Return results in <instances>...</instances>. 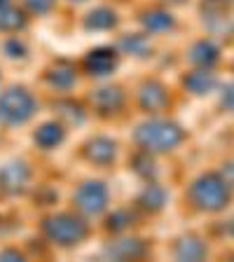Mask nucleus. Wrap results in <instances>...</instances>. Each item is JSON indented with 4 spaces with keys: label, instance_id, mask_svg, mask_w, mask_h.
<instances>
[{
    "label": "nucleus",
    "instance_id": "obj_1",
    "mask_svg": "<svg viewBox=\"0 0 234 262\" xmlns=\"http://www.w3.org/2000/svg\"><path fill=\"white\" fill-rule=\"evenodd\" d=\"M136 141L145 152H166V150H174L183 141V131H180V126L171 124V122L153 120L138 126Z\"/></svg>",
    "mask_w": 234,
    "mask_h": 262
},
{
    "label": "nucleus",
    "instance_id": "obj_2",
    "mask_svg": "<svg viewBox=\"0 0 234 262\" xmlns=\"http://www.w3.org/2000/svg\"><path fill=\"white\" fill-rule=\"evenodd\" d=\"M33 113H35V98L26 89L12 87L0 94V122L22 124V122L31 120Z\"/></svg>",
    "mask_w": 234,
    "mask_h": 262
},
{
    "label": "nucleus",
    "instance_id": "obj_3",
    "mask_svg": "<svg viewBox=\"0 0 234 262\" xmlns=\"http://www.w3.org/2000/svg\"><path fill=\"white\" fill-rule=\"evenodd\" d=\"M192 199H195V204L199 208L220 211L229 202L227 180L218 178V176H204L192 185Z\"/></svg>",
    "mask_w": 234,
    "mask_h": 262
},
{
    "label": "nucleus",
    "instance_id": "obj_4",
    "mask_svg": "<svg viewBox=\"0 0 234 262\" xmlns=\"http://www.w3.org/2000/svg\"><path fill=\"white\" fill-rule=\"evenodd\" d=\"M45 234L59 246H75L87 236V225L75 215L61 213V215H54L45 223Z\"/></svg>",
    "mask_w": 234,
    "mask_h": 262
},
{
    "label": "nucleus",
    "instance_id": "obj_5",
    "mask_svg": "<svg viewBox=\"0 0 234 262\" xmlns=\"http://www.w3.org/2000/svg\"><path fill=\"white\" fill-rule=\"evenodd\" d=\"M75 204L82 213H87V215H96L105 208L108 204V190H105L103 183H98V180H89L80 190L75 192Z\"/></svg>",
    "mask_w": 234,
    "mask_h": 262
},
{
    "label": "nucleus",
    "instance_id": "obj_6",
    "mask_svg": "<svg viewBox=\"0 0 234 262\" xmlns=\"http://www.w3.org/2000/svg\"><path fill=\"white\" fill-rule=\"evenodd\" d=\"M84 66H87V71L92 75H108V73L115 71V66H117V54H115L113 49H94L89 52L87 59H84Z\"/></svg>",
    "mask_w": 234,
    "mask_h": 262
},
{
    "label": "nucleus",
    "instance_id": "obj_7",
    "mask_svg": "<svg viewBox=\"0 0 234 262\" xmlns=\"http://www.w3.org/2000/svg\"><path fill=\"white\" fill-rule=\"evenodd\" d=\"M28 183V169L26 164H7L0 171V187L5 192H19Z\"/></svg>",
    "mask_w": 234,
    "mask_h": 262
},
{
    "label": "nucleus",
    "instance_id": "obj_8",
    "mask_svg": "<svg viewBox=\"0 0 234 262\" xmlns=\"http://www.w3.org/2000/svg\"><path fill=\"white\" fill-rule=\"evenodd\" d=\"M169 103V96H166V89L159 84V82H147L141 89V105L145 110H162L164 105Z\"/></svg>",
    "mask_w": 234,
    "mask_h": 262
},
{
    "label": "nucleus",
    "instance_id": "obj_9",
    "mask_svg": "<svg viewBox=\"0 0 234 262\" xmlns=\"http://www.w3.org/2000/svg\"><path fill=\"white\" fill-rule=\"evenodd\" d=\"M87 157L96 164H108L115 157V143L110 138H94L87 143Z\"/></svg>",
    "mask_w": 234,
    "mask_h": 262
},
{
    "label": "nucleus",
    "instance_id": "obj_10",
    "mask_svg": "<svg viewBox=\"0 0 234 262\" xmlns=\"http://www.w3.org/2000/svg\"><path fill=\"white\" fill-rule=\"evenodd\" d=\"M108 255H113L115 260H131V257H138L143 255V244L138 239H122V241H115L105 248Z\"/></svg>",
    "mask_w": 234,
    "mask_h": 262
},
{
    "label": "nucleus",
    "instance_id": "obj_11",
    "mask_svg": "<svg viewBox=\"0 0 234 262\" xmlns=\"http://www.w3.org/2000/svg\"><path fill=\"white\" fill-rule=\"evenodd\" d=\"M92 101H94V105H96L98 110H103V113H113V110H117L122 105L124 96H122V92L117 87H103V89H98V92L94 94Z\"/></svg>",
    "mask_w": 234,
    "mask_h": 262
},
{
    "label": "nucleus",
    "instance_id": "obj_12",
    "mask_svg": "<svg viewBox=\"0 0 234 262\" xmlns=\"http://www.w3.org/2000/svg\"><path fill=\"white\" fill-rule=\"evenodd\" d=\"M61 141H63V129L59 124H54V122H47V124H42L35 131V143L40 147L49 150V147H56Z\"/></svg>",
    "mask_w": 234,
    "mask_h": 262
},
{
    "label": "nucleus",
    "instance_id": "obj_13",
    "mask_svg": "<svg viewBox=\"0 0 234 262\" xmlns=\"http://www.w3.org/2000/svg\"><path fill=\"white\" fill-rule=\"evenodd\" d=\"M185 84L190 87V92H195V94H206L216 87V77H213V73H208V71H197L187 77Z\"/></svg>",
    "mask_w": 234,
    "mask_h": 262
},
{
    "label": "nucleus",
    "instance_id": "obj_14",
    "mask_svg": "<svg viewBox=\"0 0 234 262\" xmlns=\"http://www.w3.org/2000/svg\"><path fill=\"white\" fill-rule=\"evenodd\" d=\"M115 12H110V10H105V7H98V10H94V12H89V16H87V28H94V31H105V28H113L115 26Z\"/></svg>",
    "mask_w": 234,
    "mask_h": 262
},
{
    "label": "nucleus",
    "instance_id": "obj_15",
    "mask_svg": "<svg viewBox=\"0 0 234 262\" xmlns=\"http://www.w3.org/2000/svg\"><path fill=\"white\" fill-rule=\"evenodd\" d=\"M49 82L59 89H68L75 82V71L68 63H56V68L49 71Z\"/></svg>",
    "mask_w": 234,
    "mask_h": 262
},
{
    "label": "nucleus",
    "instance_id": "obj_16",
    "mask_svg": "<svg viewBox=\"0 0 234 262\" xmlns=\"http://www.w3.org/2000/svg\"><path fill=\"white\" fill-rule=\"evenodd\" d=\"M190 59L199 66H211L213 61L218 59V49L213 47L211 42H197L190 52Z\"/></svg>",
    "mask_w": 234,
    "mask_h": 262
},
{
    "label": "nucleus",
    "instance_id": "obj_17",
    "mask_svg": "<svg viewBox=\"0 0 234 262\" xmlns=\"http://www.w3.org/2000/svg\"><path fill=\"white\" fill-rule=\"evenodd\" d=\"M204 253H206V248H204L202 241H197V239H183L178 244V251H176V255H178L180 260H199V257H204Z\"/></svg>",
    "mask_w": 234,
    "mask_h": 262
},
{
    "label": "nucleus",
    "instance_id": "obj_18",
    "mask_svg": "<svg viewBox=\"0 0 234 262\" xmlns=\"http://www.w3.org/2000/svg\"><path fill=\"white\" fill-rule=\"evenodd\" d=\"M24 14L19 10H14L12 5L7 7H0V28L3 31H16V28H22L24 26Z\"/></svg>",
    "mask_w": 234,
    "mask_h": 262
},
{
    "label": "nucleus",
    "instance_id": "obj_19",
    "mask_svg": "<svg viewBox=\"0 0 234 262\" xmlns=\"http://www.w3.org/2000/svg\"><path fill=\"white\" fill-rule=\"evenodd\" d=\"M143 24H145V28L150 33H159V31H169L174 26V19L166 12H150V14H145Z\"/></svg>",
    "mask_w": 234,
    "mask_h": 262
},
{
    "label": "nucleus",
    "instance_id": "obj_20",
    "mask_svg": "<svg viewBox=\"0 0 234 262\" xmlns=\"http://www.w3.org/2000/svg\"><path fill=\"white\" fill-rule=\"evenodd\" d=\"M164 190L162 187H157V185H147L145 187V192L141 194V204L145 208H153V211H157V208H162V204H164Z\"/></svg>",
    "mask_w": 234,
    "mask_h": 262
},
{
    "label": "nucleus",
    "instance_id": "obj_21",
    "mask_svg": "<svg viewBox=\"0 0 234 262\" xmlns=\"http://www.w3.org/2000/svg\"><path fill=\"white\" fill-rule=\"evenodd\" d=\"M122 47H124L129 54L145 56L147 49H150V45H147V40L143 38V35H131V38H124V40H122Z\"/></svg>",
    "mask_w": 234,
    "mask_h": 262
},
{
    "label": "nucleus",
    "instance_id": "obj_22",
    "mask_svg": "<svg viewBox=\"0 0 234 262\" xmlns=\"http://www.w3.org/2000/svg\"><path fill=\"white\" fill-rule=\"evenodd\" d=\"M28 5V10H33V12H38V14H42V12H47L49 7L54 5V0H24Z\"/></svg>",
    "mask_w": 234,
    "mask_h": 262
},
{
    "label": "nucleus",
    "instance_id": "obj_23",
    "mask_svg": "<svg viewBox=\"0 0 234 262\" xmlns=\"http://www.w3.org/2000/svg\"><path fill=\"white\" fill-rule=\"evenodd\" d=\"M126 223H131L129 213H115L113 218L108 220V227L110 229H122V227H126Z\"/></svg>",
    "mask_w": 234,
    "mask_h": 262
},
{
    "label": "nucleus",
    "instance_id": "obj_24",
    "mask_svg": "<svg viewBox=\"0 0 234 262\" xmlns=\"http://www.w3.org/2000/svg\"><path fill=\"white\" fill-rule=\"evenodd\" d=\"M5 49L10 52V56H24V45H19V40H10Z\"/></svg>",
    "mask_w": 234,
    "mask_h": 262
},
{
    "label": "nucleus",
    "instance_id": "obj_25",
    "mask_svg": "<svg viewBox=\"0 0 234 262\" xmlns=\"http://www.w3.org/2000/svg\"><path fill=\"white\" fill-rule=\"evenodd\" d=\"M223 103L227 105V108H232V110H234V87H232V89H227V94H225V98H223Z\"/></svg>",
    "mask_w": 234,
    "mask_h": 262
},
{
    "label": "nucleus",
    "instance_id": "obj_26",
    "mask_svg": "<svg viewBox=\"0 0 234 262\" xmlns=\"http://www.w3.org/2000/svg\"><path fill=\"white\" fill-rule=\"evenodd\" d=\"M0 257H12V260H22V255L14 251H7V253H0Z\"/></svg>",
    "mask_w": 234,
    "mask_h": 262
},
{
    "label": "nucleus",
    "instance_id": "obj_27",
    "mask_svg": "<svg viewBox=\"0 0 234 262\" xmlns=\"http://www.w3.org/2000/svg\"><path fill=\"white\" fill-rule=\"evenodd\" d=\"M7 5H12L10 0H0V7H7Z\"/></svg>",
    "mask_w": 234,
    "mask_h": 262
}]
</instances>
